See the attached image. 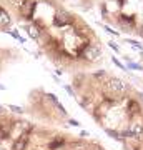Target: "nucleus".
<instances>
[{
	"mask_svg": "<svg viewBox=\"0 0 143 150\" xmlns=\"http://www.w3.org/2000/svg\"><path fill=\"white\" fill-rule=\"evenodd\" d=\"M27 32H28V35L32 38H35L37 40L38 37H40V30L37 28V25H32V27H27Z\"/></svg>",
	"mask_w": 143,
	"mask_h": 150,
	"instance_id": "obj_9",
	"label": "nucleus"
},
{
	"mask_svg": "<svg viewBox=\"0 0 143 150\" xmlns=\"http://www.w3.org/2000/svg\"><path fill=\"white\" fill-rule=\"evenodd\" d=\"M10 132H12V123L2 120L0 122V139H7L10 135Z\"/></svg>",
	"mask_w": 143,
	"mask_h": 150,
	"instance_id": "obj_6",
	"label": "nucleus"
},
{
	"mask_svg": "<svg viewBox=\"0 0 143 150\" xmlns=\"http://www.w3.org/2000/svg\"><path fill=\"white\" fill-rule=\"evenodd\" d=\"M33 7H35V4H33L32 0H23L22 5L18 7V10H20L27 18H30V17H32V12H33Z\"/></svg>",
	"mask_w": 143,
	"mask_h": 150,
	"instance_id": "obj_5",
	"label": "nucleus"
},
{
	"mask_svg": "<svg viewBox=\"0 0 143 150\" xmlns=\"http://www.w3.org/2000/svg\"><path fill=\"white\" fill-rule=\"evenodd\" d=\"M65 144V140L63 139H57V140H53V142H50L48 144V149L50 150H57V149H62Z\"/></svg>",
	"mask_w": 143,
	"mask_h": 150,
	"instance_id": "obj_8",
	"label": "nucleus"
},
{
	"mask_svg": "<svg viewBox=\"0 0 143 150\" xmlns=\"http://www.w3.org/2000/svg\"><path fill=\"white\" fill-rule=\"evenodd\" d=\"M130 69H133V70H142V67H140V65H137V64H130Z\"/></svg>",
	"mask_w": 143,
	"mask_h": 150,
	"instance_id": "obj_10",
	"label": "nucleus"
},
{
	"mask_svg": "<svg viewBox=\"0 0 143 150\" xmlns=\"http://www.w3.org/2000/svg\"><path fill=\"white\" fill-rule=\"evenodd\" d=\"M4 113H5V110H4V107H0V117H2Z\"/></svg>",
	"mask_w": 143,
	"mask_h": 150,
	"instance_id": "obj_13",
	"label": "nucleus"
},
{
	"mask_svg": "<svg viewBox=\"0 0 143 150\" xmlns=\"http://www.w3.org/2000/svg\"><path fill=\"white\" fill-rule=\"evenodd\" d=\"M127 110H128V113H130V115H135V113L140 112V103H137L135 100H130V102H128Z\"/></svg>",
	"mask_w": 143,
	"mask_h": 150,
	"instance_id": "obj_7",
	"label": "nucleus"
},
{
	"mask_svg": "<svg viewBox=\"0 0 143 150\" xmlns=\"http://www.w3.org/2000/svg\"><path fill=\"white\" fill-rule=\"evenodd\" d=\"M28 140H30V132H25V134L18 135V139L13 144V150H25L27 145H28Z\"/></svg>",
	"mask_w": 143,
	"mask_h": 150,
	"instance_id": "obj_3",
	"label": "nucleus"
},
{
	"mask_svg": "<svg viewBox=\"0 0 143 150\" xmlns=\"http://www.w3.org/2000/svg\"><path fill=\"white\" fill-rule=\"evenodd\" d=\"M53 20H55V23H57V27H67L70 22H72V17L67 13V12L63 10H58L57 13H55V17H53Z\"/></svg>",
	"mask_w": 143,
	"mask_h": 150,
	"instance_id": "obj_1",
	"label": "nucleus"
},
{
	"mask_svg": "<svg viewBox=\"0 0 143 150\" xmlns=\"http://www.w3.org/2000/svg\"><path fill=\"white\" fill-rule=\"evenodd\" d=\"M98 55H100V47H98V45H88V47L83 50V57L88 60V62L97 60Z\"/></svg>",
	"mask_w": 143,
	"mask_h": 150,
	"instance_id": "obj_2",
	"label": "nucleus"
},
{
	"mask_svg": "<svg viewBox=\"0 0 143 150\" xmlns=\"http://www.w3.org/2000/svg\"><path fill=\"white\" fill-rule=\"evenodd\" d=\"M111 60H113V64H115V65H118V67H123V65L120 64V60H118L117 57H113V59H111Z\"/></svg>",
	"mask_w": 143,
	"mask_h": 150,
	"instance_id": "obj_11",
	"label": "nucleus"
},
{
	"mask_svg": "<svg viewBox=\"0 0 143 150\" xmlns=\"http://www.w3.org/2000/svg\"><path fill=\"white\" fill-rule=\"evenodd\" d=\"M108 88L111 92H117V93H122L125 90V83H123L120 79H115V77H111L110 80H108Z\"/></svg>",
	"mask_w": 143,
	"mask_h": 150,
	"instance_id": "obj_4",
	"label": "nucleus"
},
{
	"mask_svg": "<svg viewBox=\"0 0 143 150\" xmlns=\"http://www.w3.org/2000/svg\"><path fill=\"white\" fill-rule=\"evenodd\" d=\"M110 47L113 48V50H118V47H117V45H115V43H111V42H110Z\"/></svg>",
	"mask_w": 143,
	"mask_h": 150,
	"instance_id": "obj_12",
	"label": "nucleus"
}]
</instances>
